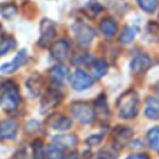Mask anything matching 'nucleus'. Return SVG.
I'll use <instances>...</instances> for the list:
<instances>
[{"label": "nucleus", "mask_w": 159, "mask_h": 159, "mask_svg": "<svg viewBox=\"0 0 159 159\" xmlns=\"http://www.w3.org/2000/svg\"><path fill=\"white\" fill-rule=\"evenodd\" d=\"M20 104L18 86L13 82H6L0 87V107L6 112H14Z\"/></svg>", "instance_id": "1"}, {"label": "nucleus", "mask_w": 159, "mask_h": 159, "mask_svg": "<svg viewBox=\"0 0 159 159\" xmlns=\"http://www.w3.org/2000/svg\"><path fill=\"white\" fill-rule=\"evenodd\" d=\"M139 96L134 91H126L118 99L119 116L123 119H132L139 112Z\"/></svg>", "instance_id": "2"}, {"label": "nucleus", "mask_w": 159, "mask_h": 159, "mask_svg": "<svg viewBox=\"0 0 159 159\" xmlns=\"http://www.w3.org/2000/svg\"><path fill=\"white\" fill-rule=\"evenodd\" d=\"M73 117L83 124H89L95 119V109L89 102H75L71 105Z\"/></svg>", "instance_id": "3"}, {"label": "nucleus", "mask_w": 159, "mask_h": 159, "mask_svg": "<svg viewBox=\"0 0 159 159\" xmlns=\"http://www.w3.org/2000/svg\"><path fill=\"white\" fill-rule=\"evenodd\" d=\"M73 33L76 42L84 47L89 46L96 36L95 30L83 22H76L73 25Z\"/></svg>", "instance_id": "4"}, {"label": "nucleus", "mask_w": 159, "mask_h": 159, "mask_svg": "<svg viewBox=\"0 0 159 159\" xmlns=\"http://www.w3.org/2000/svg\"><path fill=\"white\" fill-rule=\"evenodd\" d=\"M56 37V26L52 21L48 19H44L40 22V38L38 40V44L40 47H47L51 46V43L53 42Z\"/></svg>", "instance_id": "5"}, {"label": "nucleus", "mask_w": 159, "mask_h": 159, "mask_svg": "<svg viewBox=\"0 0 159 159\" xmlns=\"http://www.w3.org/2000/svg\"><path fill=\"white\" fill-rule=\"evenodd\" d=\"M70 81H71V85H72V87L75 91H83V89H89V87H91L92 85L95 83L93 77L82 70L75 71L72 74V76H71Z\"/></svg>", "instance_id": "6"}, {"label": "nucleus", "mask_w": 159, "mask_h": 159, "mask_svg": "<svg viewBox=\"0 0 159 159\" xmlns=\"http://www.w3.org/2000/svg\"><path fill=\"white\" fill-rule=\"evenodd\" d=\"M50 51L53 59L58 60V61L66 60L70 52V43L64 39L58 40L51 45Z\"/></svg>", "instance_id": "7"}, {"label": "nucleus", "mask_w": 159, "mask_h": 159, "mask_svg": "<svg viewBox=\"0 0 159 159\" xmlns=\"http://www.w3.org/2000/svg\"><path fill=\"white\" fill-rule=\"evenodd\" d=\"M61 98L60 95L53 89H49L43 96L42 102H40V106H42V112L47 113L49 111H51L60 102Z\"/></svg>", "instance_id": "8"}, {"label": "nucleus", "mask_w": 159, "mask_h": 159, "mask_svg": "<svg viewBox=\"0 0 159 159\" xmlns=\"http://www.w3.org/2000/svg\"><path fill=\"white\" fill-rule=\"evenodd\" d=\"M27 57V52H26V49H21L20 51L18 52V55L16 56L12 61L8 62V63H5L2 66H0V71L2 73H13L22 66L23 63L25 62Z\"/></svg>", "instance_id": "9"}, {"label": "nucleus", "mask_w": 159, "mask_h": 159, "mask_svg": "<svg viewBox=\"0 0 159 159\" xmlns=\"http://www.w3.org/2000/svg\"><path fill=\"white\" fill-rule=\"evenodd\" d=\"M152 66V59L146 55H139L131 61V71L135 74H142Z\"/></svg>", "instance_id": "10"}, {"label": "nucleus", "mask_w": 159, "mask_h": 159, "mask_svg": "<svg viewBox=\"0 0 159 159\" xmlns=\"http://www.w3.org/2000/svg\"><path fill=\"white\" fill-rule=\"evenodd\" d=\"M18 133V123L12 119H7L0 123V139H12Z\"/></svg>", "instance_id": "11"}, {"label": "nucleus", "mask_w": 159, "mask_h": 159, "mask_svg": "<svg viewBox=\"0 0 159 159\" xmlns=\"http://www.w3.org/2000/svg\"><path fill=\"white\" fill-rule=\"evenodd\" d=\"M26 89L30 92L32 96H39L42 94V89H43V85H44V81H43L42 75H39L38 73L31 75V76L27 79L26 81Z\"/></svg>", "instance_id": "12"}, {"label": "nucleus", "mask_w": 159, "mask_h": 159, "mask_svg": "<svg viewBox=\"0 0 159 159\" xmlns=\"http://www.w3.org/2000/svg\"><path fill=\"white\" fill-rule=\"evenodd\" d=\"M95 116L100 120L102 122H106L109 120V108L107 105L106 97L104 95H100L97 97L95 102Z\"/></svg>", "instance_id": "13"}, {"label": "nucleus", "mask_w": 159, "mask_h": 159, "mask_svg": "<svg viewBox=\"0 0 159 159\" xmlns=\"http://www.w3.org/2000/svg\"><path fill=\"white\" fill-rule=\"evenodd\" d=\"M68 75V69L63 64H57L49 71V79L53 84L60 85L63 83Z\"/></svg>", "instance_id": "14"}, {"label": "nucleus", "mask_w": 159, "mask_h": 159, "mask_svg": "<svg viewBox=\"0 0 159 159\" xmlns=\"http://www.w3.org/2000/svg\"><path fill=\"white\" fill-rule=\"evenodd\" d=\"M99 30L106 38H112L118 31V24L113 19L106 18L99 23Z\"/></svg>", "instance_id": "15"}, {"label": "nucleus", "mask_w": 159, "mask_h": 159, "mask_svg": "<svg viewBox=\"0 0 159 159\" xmlns=\"http://www.w3.org/2000/svg\"><path fill=\"white\" fill-rule=\"evenodd\" d=\"M53 144L62 148H73L77 143V139L73 134H61L52 139Z\"/></svg>", "instance_id": "16"}, {"label": "nucleus", "mask_w": 159, "mask_h": 159, "mask_svg": "<svg viewBox=\"0 0 159 159\" xmlns=\"http://www.w3.org/2000/svg\"><path fill=\"white\" fill-rule=\"evenodd\" d=\"M145 116L152 120L159 119V99L150 97L146 100Z\"/></svg>", "instance_id": "17"}, {"label": "nucleus", "mask_w": 159, "mask_h": 159, "mask_svg": "<svg viewBox=\"0 0 159 159\" xmlns=\"http://www.w3.org/2000/svg\"><path fill=\"white\" fill-rule=\"evenodd\" d=\"M132 136V130L128 128H117L113 131V141L117 145L123 146Z\"/></svg>", "instance_id": "18"}, {"label": "nucleus", "mask_w": 159, "mask_h": 159, "mask_svg": "<svg viewBox=\"0 0 159 159\" xmlns=\"http://www.w3.org/2000/svg\"><path fill=\"white\" fill-rule=\"evenodd\" d=\"M51 126L57 131H66L72 126V120L66 116L58 115L52 118Z\"/></svg>", "instance_id": "19"}, {"label": "nucleus", "mask_w": 159, "mask_h": 159, "mask_svg": "<svg viewBox=\"0 0 159 159\" xmlns=\"http://www.w3.org/2000/svg\"><path fill=\"white\" fill-rule=\"evenodd\" d=\"M136 34H137V27L132 26V25H126V26H124L122 33L120 34V37H119L120 43H122L124 45L130 44L136 37Z\"/></svg>", "instance_id": "20"}, {"label": "nucleus", "mask_w": 159, "mask_h": 159, "mask_svg": "<svg viewBox=\"0 0 159 159\" xmlns=\"http://www.w3.org/2000/svg\"><path fill=\"white\" fill-rule=\"evenodd\" d=\"M16 45V42L13 37H2L0 38V56H3L6 53H8L9 51H11L12 49H14Z\"/></svg>", "instance_id": "21"}, {"label": "nucleus", "mask_w": 159, "mask_h": 159, "mask_svg": "<svg viewBox=\"0 0 159 159\" xmlns=\"http://www.w3.org/2000/svg\"><path fill=\"white\" fill-rule=\"evenodd\" d=\"M18 13V8L12 2H5L0 5V14L5 19H12Z\"/></svg>", "instance_id": "22"}, {"label": "nucleus", "mask_w": 159, "mask_h": 159, "mask_svg": "<svg viewBox=\"0 0 159 159\" xmlns=\"http://www.w3.org/2000/svg\"><path fill=\"white\" fill-rule=\"evenodd\" d=\"M46 156L47 159H64L63 148L56 145V144H52L47 149Z\"/></svg>", "instance_id": "23"}, {"label": "nucleus", "mask_w": 159, "mask_h": 159, "mask_svg": "<svg viewBox=\"0 0 159 159\" xmlns=\"http://www.w3.org/2000/svg\"><path fill=\"white\" fill-rule=\"evenodd\" d=\"M147 141L152 149L159 150V128H152L148 131Z\"/></svg>", "instance_id": "24"}, {"label": "nucleus", "mask_w": 159, "mask_h": 159, "mask_svg": "<svg viewBox=\"0 0 159 159\" xmlns=\"http://www.w3.org/2000/svg\"><path fill=\"white\" fill-rule=\"evenodd\" d=\"M33 159H45L46 152L44 150V145L40 139H36L33 143Z\"/></svg>", "instance_id": "25"}, {"label": "nucleus", "mask_w": 159, "mask_h": 159, "mask_svg": "<svg viewBox=\"0 0 159 159\" xmlns=\"http://www.w3.org/2000/svg\"><path fill=\"white\" fill-rule=\"evenodd\" d=\"M137 3L143 11L147 12V13H152L156 10L158 1L157 0H137Z\"/></svg>", "instance_id": "26"}, {"label": "nucleus", "mask_w": 159, "mask_h": 159, "mask_svg": "<svg viewBox=\"0 0 159 159\" xmlns=\"http://www.w3.org/2000/svg\"><path fill=\"white\" fill-rule=\"evenodd\" d=\"M93 71L96 76L102 77L104 75H106L107 71H108V66H107L104 60H97V61L94 62Z\"/></svg>", "instance_id": "27"}, {"label": "nucleus", "mask_w": 159, "mask_h": 159, "mask_svg": "<svg viewBox=\"0 0 159 159\" xmlns=\"http://www.w3.org/2000/svg\"><path fill=\"white\" fill-rule=\"evenodd\" d=\"M85 13L89 16L91 19H94L102 11V7L100 5H98L97 2H89L85 6Z\"/></svg>", "instance_id": "28"}, {"label": "nucleus", "mask_w": 159, "mask_h": 159, "mask_svg": "<svg viewBox=\"0 0 159 159\" xmlns=\"http://www.w3.org/2000/svg\"><path fill=\"white\" fill-rule=\"evenodd\" d=\"M40 128V124L38 123L36 120H30L26 124H25V131L29 134H33V133L37 132Z\"/></svg>", "instance_id": "29"}, {"label": "nucleus", "mask_w": 159, "mask_h": 159, "mask_svg": "<svg viewBox=\"0 0 159 159\" xmlns=\"http://www.w3.org/2000/svg\"><path fill=\"white\" fill-rule=\"evenodd\" d=\"M95 159H117V156L112 152H110V150L102 149L100 152H98Z\"/></svg>", "instance_id": "30"}, {"label": "nucleus", "mask_w": 159, "mask_h": 159, "mask_svg": "<svg viewBox=\"0 0 159 159\" xmlns=\"http://www.w3.org/2000/svg\"><path fill=\"white\" fill-rule=\"evenodd\" d=\"M102 135L99 134V135H93V136L89 137V139H86V144H89V145H98V144L102 142Z\"/></svg>", "instance_id": "31"}, {"label": "nucleus", "mask_w": 159, "mask_h": 159, "mask_svg": "<svg viewBox=\"0 0 159 159\" xmlns=\"http://www.w3.org/2000/svg\"><path fill=\"white\" fill-rule=\"evenodd\" d=\"M11 159H27L26 150H24V149L18 150V152H16V154L11 157Z\"/></svg>", "instance_id": "32"}, {"label": "nucleus", "mask_w": 159, "mask_h": 159, "mask_svg": "<svg viewBox=\"0 0 159 159\" xmlns=\"http://www.w3.org/2000/svg\"><path fill=\"white\" fill-rule=\"evenodd\" d=\"M126 159H148L146 155H143V154H134V155H131L129 156Z\"/></svg>", "instance_id": "33"}, {"label": "nucleus", "mask_w": 159, "mask_h": 159, "mask_svg": "<svg viewBox=\"0 0 159 159\" xmlns=\"http://www.w3.org/2000/svg\"><path fill=\"white\" fill-rule=\"evenodd\" d=\"M156 91H157V93L159 94V83H158V84L156 85Z\"/></svg>", "instance_id": "34"}, {"label": "nucleus", "mask_w": 159, "mask_h": 159, "mask_svg": "<svg viewBox=\"0 0 159 159\" xmlns=\"http://www.w3.org/2000/svg\"><path fill=\"white\" fill-rule=\"evenodd\" d=\"M2 37V29H1V26H0V38Z\"/></svg>", "instance_id": "35"}]
</instances>
